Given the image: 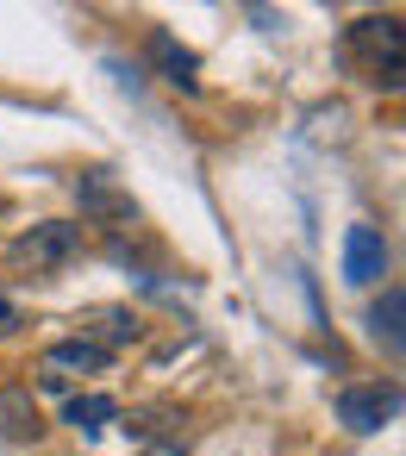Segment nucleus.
Listing matches in <instances>:
<instances>
[{
	"label": "nucleus",
	"mask_w": 406,
	"mask_h": 456,
	"mask_svg": "<svg viewBox=\"0 0 406 456\" xmlns=\"http://www.w3.org/2000/svg\"><path fill=\"white\" fill-rule=\"evenodd\" d=\"M76 250H82V232H76L69 219H45V225L20 232V238L7 244V256H13L20 269H32V275H45V269H63Z\"/></svg>",
	"instance_id": "nucleus-1"
},
{
	"label": "nucleus",
	"mask_w": 406,
	"mask_h": 456,
	"mask_svg": "<svg viewBox=\"0 0 406 456\" xmlns=\"http://www.w3.org/2000/svg\"><path fill=\"white\" fill-rule=\"evenodd\" d=\"M350 51L369 63V82L381 88H400V20H356L350 26Z\"/></svg>",
	"instance_id": "nucleus-2"
},
{
	"label": "nucleus",
	"mask_w": 406,
	"mask_h": 456,
	"mask_svg": "<svg viewBox=\"0 0 406 456\" xmlns=\"http://www.w3.org/2000/svg\"><path fill=\"white\" fill-rule=\"evenodd\" d=\"M101 369H107V350H94V344H82V338H63V344H51V350L38 356V381H45L51 394L76 387L82 375H101Z\"/></svg>",
	"instance_id": "nucleus-3"
},
{
	"label": "nucleus",
	"mask_w": 406,
	"mask_h": 456,
	"mask_svg": "<svg viewBox=\"0 0 406 456\" xmlns=\"http://www.w3.org/2000/svg\"><path fill=\"white\" fill-rule=\"evenodd\" d=\"M394 412H400V387H394V381H375V387H344V394H337V419H344L350 431H381Z\"/></svg>",
	"instance_id": "nucleus-4"
},
{
	"label": "nucleus",
	"mask_w": 406,
	"mask_h": 456,
	"mask_svg": "<svg viewBox=\"0 0 406 456\" xmlns=\"http://www.w3.org/2000/svg\"><path fill=\"white\" fill-rule=\"evenodd\" d=\"M381 275H387V238H381L375 225H350V232H344V281L369 288V281H381Z\"/></svg>",
	"instance_id": "nucleus-5"
},
{
	"label": "nucleus",
	"mask_w": 406,
	"mask_h": 456,
	"mask_svg": "<svg viewBox=\"0 0 406 456\" xmlns=\"http://www.w3.org/2000/svg\"><path fill=\"white\" fill-rule=\"evenodd\" d=\"M76 338L113 356V344H132L138 338V313L132 306H88V313H76Z\"/></svg>",
	"instance_id": "nucleus-6"
},
{
	"label": "nucleus",
	"mask_w": 406,
	"mask_h": 456,
	"mask_svg": "<svg viewBox=\"0 0 406 456\" xmlns=\"http://www.w3.org/2000/svg\"><path fill=\"white\" fill-rule=\"evenodd\" d=\"M76 200H82V213H94V219H138V207H132V194L113 182V169H88V175L76 182Z\"/></svg>",
	"instance_id": "nucleus-7"
},
{
	"label": "nucleus",
	"mask_w": 406,
	"mask_h": 456,
	"mask_svg": "<svg viewBox=\"0 0 406 456\" xmlns=\"http://www.w3.org/2000/svg\"><path fill=\"white\" fill-rule=\"evenodd\" d=\"M38 431H45L38 400L26 387H0V437H7V444H32Z\"/></svg>",
	"instance_id": "nucleus-8"
},
{
	"label": "nucleus",
	"mask_w": 406,
	"mask_h": 456,
	"mask_svg": "<svg viewBox=\"0 0 406 456\" xmlns=\"http://www.w3.org/2000/svg\"><path fill=\"white\" fill-rule=\"evenodd\" d=\"M400 313H406V294L387 281V288H381V300L369 306V338H375V344H387L394 356H400Z\"/></svg>",
	"instance_id": "nucleus-9"
},
{
	"label": "nucleus",
	"mask_w": 406,
	"mask_h": 456,
	"mask_svg": "<svg viewBox=\"0 0 406 456\" xmlns=\"http://www.w3.org/2000/svg\"><path fill=\"white\" fill-rule=\"evenodd\" d=\"M150 57L163 63V82H175V88H194L200 76H194V57L169 38V32H150Z\"/></svg>",
	"instance_id": "nucleus-10"
},
{
	"label": "nucleus",
	"mask_w": 406,
	"mask_h": 456,
	"mask_svg": "<svg viewBox=\"0 0 406 456\" xmlns=\"http://www.w3.org/2000/svg\"><path fill=\"white\" fill-rule=\"evenodd\" d=\"M119 419V400H107V394H76L69 400V425L76 431H101V425H113Z\"/></svg>",
	"instance_id": "nucleus-11"
},
{
	"label": "nucleus",
	"mask_w": 406,
	"mask_h": 456,
	"mask_svg": "<svg viewBox=\"0 0 406 456\" xmlns=\"http://www.w3.org/2000/svg\"><path fill=\"white\" fill-rule=\"evenodd\" d=\"M26 325V313H20V300H7V294H0V338H13Z\"/></svg>",
	"instance_id": "nucleus-12"
}]
</instances>
